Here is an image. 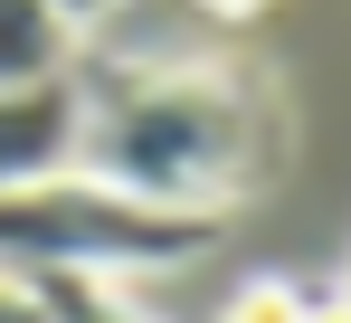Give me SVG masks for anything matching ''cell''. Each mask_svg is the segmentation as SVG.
Returning a JSON list of instances; mask_svg holds the SVG:
<instances>
[{"mask_svg":"<svg viewBox=\"0 0 351 323\" xmlns=\"http://www.w3.org/2000/svg\"><path fill=\"white\" fill-rule=\"evenodd\" d=\"M266 162H276V105L256 67L190 57V67H133L86 86L76 171L143 210L219 219L237 190L266 181Z\"/></svg>","mask_w":351,"mask_h":323,"instance_id":"1","label":"cell"},{"mask_svg":"<svg viewBox=\"0 0 351 323\" xmlns=\"http://www.w3.org/2000/svg\"><path fill=\"white\" fill-rule=\"evenodd\" d=\"M0 323H48V304H38V285L0 276Z\"/></svg>","mask_w":351,"mask_h":323,"instance_id":"6","label":"cell"},{"mask_svg":"<svg viewBox=\"0 0 351 323\" xmlns=\"http://www.w3.org/2000/svg\"><path fill=\"white\" fill-rule=\"evenodd\" d=\"M76 133H86V86H29V96H0V190H29V181H58L76 171Z\"/></svg>","mask_w":351,"mask_h":323,"instance_id":"3","label":"cell"},{"mask_svg":"<svg viewBox=\"0 0 351 323\" xmlns=\"http://www.w3.org/2000/svg\"><path fill=\"white\" fill-rule=\"evenodd\" d=\"M48 10H58V19H66V29H95V19H114V10H123V0H48Z\"/></svg>","mask_w":351,"mask_h":323,"instance_id":"7","label":"cell"},{"mask_svg":"<svg viewBox=\"0 0 351 323\" xmlns=\"http://www.w3.org/2000/svg\"><path fill=\"white\" fill-rule=\"evenodd\" d=\"M209 10H256V0H209Z\"/></svg>","mask_w":351,"mask_h":323,"instance_id":"9","label":"cell"},{"mask_svg":"<svg viewBox=\"0 0 351 323\" xmlns=\"http://www.w3.org/2000/svg\"><path fill=\"white\" fill-rule=\"evenodd\" d=\"M219 323H304V295L276 285V276H256V285H237V295H228V314H219Z\"/></svg>","mask_w":351,"mask_h":323,"instance_id":"5","label":"cell"},{"mask_svg":"<svg viewBox=\"0 0 351 323\" xmlns=\"http://www.w3.org/2000/svg\"><path fill=\"white\" fill-rule=\"evenodd\" d=\"M209 247H219V219L143 210L86 171L0 190V276H19V285H114L143 267H190Z\"/></svg>","mask_w":351,"mask_h":323,"instance_id":"2","label":"cell"},{"mask_svg":"<svg viewBox=\"0 0 351 323\" xmlns=\"http://www.w3.org/2000/svg\"><path fill=\"white\" fill-rule=\"evenodd\" d=\"M58 76H76V29L48 0H0V96L58 86Z\"/></svg>","mask_w":351,"mask_h":323,"instance_id":"4","label":"cell"},{"mask_svg":"<svg viewBox=\"0 0 351 323\" xmlns=\"http://www.w3.org/2000/svg\"><path fill=\"white\" fill-rule=\"evenodd\" d=\"M304 323H351V285H332V295H304Z\"/></svg>","mask_w":351,"mask_h":323,"instance_id":"8","label":"cell"}]
</instances>
